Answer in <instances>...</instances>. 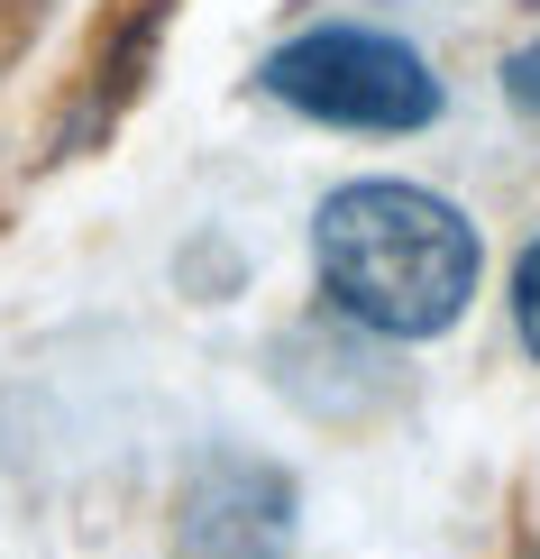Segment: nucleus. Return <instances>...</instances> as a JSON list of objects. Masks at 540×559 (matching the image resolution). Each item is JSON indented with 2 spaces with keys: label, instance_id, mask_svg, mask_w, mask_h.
<instances>
[{
  "label": "nucleus",
  "instance_id": "f257e3e1",
  "mask_svg": "<svg viewBox=\"0 0 540 559\" xmlns=\"http://www.w3.org/2000/svg\"><path fill=\"white\" fill-rule=\"evenodd\" d=\"M312 258H321L331 312H348L375 340H440L477 302V275H485L477 221L449 193H421V183H394V175L339 183L321 202Z\"/></svg>",
  "mask_w": 540,
  "mask_h": 559
},
{
  "label": "nucleus",
  "instance_id": "f03ea898",
  "mask_svg": "<svg viewBox=\"0 0 540 559\" xmlns=\"http://www.w3.org/2000/svg\"><path fill=\"white\" fill-rule=\"evenodd\" d=\"M256 92L302 110V120H321V129H375V138L431 129L440 102H449L431 56L385 37V28H302L256 64Z\"/></svg>",
  "mask_w": 540,
  "mask_h": 559
},
{
  "label": "nucleus",
  "instance_id": "7ed1b4c3",
  "mask_svg": "<svg viewBox=\"0 0 540 559\" xmlns=\"http://www.w3.org/2000/svg\"><path fill=\"white\" fill-rule=\"evenodd\" d=\"M293 542V477L266 459H211L183 496V550L193 559H275Z\"/></svg>",
  "mask_w": 540,
  "mask_h": 559
},
{
  "label": "nucleus",
  "instance_id": "20e7f679",
  "mask_svg": "<svg viewBox=\"0 0 540 559\" xmlns=\"http://www.w3.org/2000/svg\"><path fill=\"white\" fill-rule=\"evenodd\" d=\"M513 340H523L531 358H540V239L523 248V258H513Z\"/></svg>",
  "mask_w": 540,
  "mask_h": 559
},
{
  "label": "nucleus",
  "instance_id": "39448f33",
  "mask_svg": "<svg viewBox=\"0 0 540 559\" xmlns=\"http://www.w3.org/2000/svg\"><path fill=\"white\" fill-rule=\"evenodd\" d=\"M504 102H513V110H523V120L540 129V46H523V56L504 64Z\"/></svg>",
  "mask_w": 540,
  "mask_h": 559
}]
</instances>
